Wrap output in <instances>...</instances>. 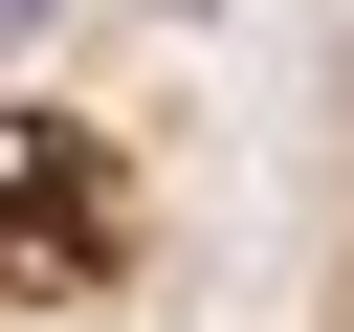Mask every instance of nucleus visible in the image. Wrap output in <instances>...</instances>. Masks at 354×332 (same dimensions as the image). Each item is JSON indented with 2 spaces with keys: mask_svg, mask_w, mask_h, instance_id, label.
Wrapping results in <instances>:
<instances>
[{
  "mask_svg": "<svg viewBox=\"0 0 354 332\" xmlns=\"http://www.w3.org/2000/svg\"><path fill=\"white\" fill-rule=\"evenodd\" d=\"M288 332H354V22L310 44V111H288Z\"/></svg>",
  "mask_w": 354,
  "mask_h": 332,
  "instance_id": "f257e3e1",
  "label": "nucleus"
}]
</instances>
